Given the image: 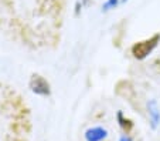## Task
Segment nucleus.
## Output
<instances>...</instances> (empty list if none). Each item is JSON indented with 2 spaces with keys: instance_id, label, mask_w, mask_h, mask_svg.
Masks as SVG:
<instances>
[{
  "instance_id": "4",
  "label": "nucleus",
  "mask_w": 160,
  "mask_h": 141,
  "mask_svg": "<svg viewBox=\"0 0 160 141\" xmlns=\"http://www.w3.org/2000/svg\"><path fill=\"white\" fill-rule=\"evenodd\" d=\"M149 113H150V117H152V127L156 128L160 121V111L157 108L156 101H150V104H149Z\"/></svg>"
},
{
  "instance_id": "1",
  "label": "nucleus",
  "mask_w": 160,
  "mask_h": 141,
  "mask_svg": "<svg viewBox=\"0 0 160 141\" xmlns=\"http://www.w3.org/2000/svg\"><path fill=\"white\" fill-rule=\"evenodd\" d=\"M160 40V36L159 34H154L153 37L148 40H143V41H139V43H136L135 46L132 47V53L136 58H145L149 53H152V50L157 46Z\"/></svg>"
},
{
  "instance_id": "3",
  "label": "nucleus",
  "mask_w": 160,
  "mask_h": 141,
  "mask_svg": "<svg viewBox=\"0 0 160 141\" xmlns=\"http://www.w3.org/2000/svg\"><path fill=\"white\" fill-rule=\"evenodd\" d=\"M108 133L105 128H101V127H95V128H89L85 133V138L87 141H102L103 138H106Z\"/></svg>"
},
{
  "instance_id": "5",
  "label": "nucleus",
  "mask_w": 160,
  "mask_h": 141,
  "mask_svg": "<svg viewBox=\"0 0 160 141\" xmlns=\"http://www.w3.org/2000/svg\"><path fill=\"white\" fill-rule=\"evenodd\" d=\"M118 118H119V124H121V127L123 128V131H126V133H129L130 130H132V127H133V124H132V121L130 120H125L123 117H122V114L119 113L118 114Z\"/></svg>"
},
{
  "instance_id": "2",
  "label": "nucleus",
  "mask_w": 160,
  "mask_h": 141,
  "mask_svg": "<svg viewBox=\"0 0 160 141\" xmlns=\"http://www.w3.org/2000/svg\"><path fill=\"white\" fill-rule=\"evenodd\" d=\"M30 87L37 94H48L50 93L48 83H47L41 76H33V79H31V81H30Z\"/></svg>"
},
{
  "instance_id": "6",
  "label": "nucleus",
  "mask_w": 160,
  "mask_h": 141,
  "mask_svg": "<svg viewBox=\"0 0 160 141\" xmlns=\"http://www.w3.org/2000/svg\"><path fill=\"white\" fill-rule=\"evenodd\" d=\"M121 141H132V140H130V138L128 137V135H123V137L121 138Z\"/></svg>"
}]
</instances>
